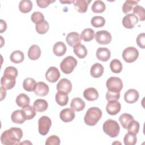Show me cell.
<instances>
[{"instance_id":"obj_1","label":"cell","mask_w":145,"mask_h":145,"mask_svg":"<svg viewBox=\"0 0 145 145\" xmlns=\"http://www.w3.org/2000/svg\"><path fill=\"white\" fill-rule=\"evenodd\" d=\"M23 136V131L20 128L11 127L4 131L1 137V141L3 144H20V140Z\"/></svg>"},{"instance_id":"obj_2","label":"cell","mask_w":145,"mask_h":145,"mask_svg":"<svg viewBox=\"0 0 145 145\" xmlns=\"http://www.w3.org/2000/svg\"><path fill=\"white\" fill-rule=\"evenodd\" d=\"M102 111L97 107L89 108L86 112L84 117V121L88 126H95L101 119Z\"/></svg>"},{"instance_id":"obj_3","label":"cell","mask_w":145,"mask_h":145,"mask_svg":"<svg viewBox=\"0 0 145 145\" xmlns=\"http://www.w3.org/2000/svg\"><path fill=\"white\" fill-rule=\"evenodd\" d=\"M104 132L111 138L118 136L120 131V127L118 122L113 120L108 119L103 124Z\"/></svg>"},{"instance_id":"obj_4","label":"cell","mask_w":145,"mask_h":145,"mask_svg":"<svg viewBox=\"0 0 145 145\" xmlns=\"http://www.w3.org/2000/svg\"><path fill=\"white\" fill-rule=\"evenodd\" d=\"M77 60L72 56H69L65 57L60 63L62 71L66 74H70L77 65Z\"/></svg>"},{"instance_id":"obj_5","label":"cell","mask_w":145,"mask_h":145,"mask_svg":"<svg viewBox=\"0 0 145 145\" xmlns=\"http://www.w3.org/2000/svg\"><path fill=\"white\" fill-rule=\"evenodd\" d=\"M106 86L108 91L118 93L120 92L123 88V83L122 80L118 77L111 76L106 82Z\"/></svg>"},{"instance_id":"obj_6","label":"cell","mask_w":145,"mask_h":145,"mask_svg":"<svg viewBox=\"0 0 145 145\" xmlns=\"http://www.w3.org/2000/svg\"><path fill=\"white\" fill-rule=\"evenodd\" d=\"M122 58L127 63H131L137 60L139 56V52L137 48L129 46L125 49L122 52Z\"/></svg>"},{"instance_id":"obj_7","label":"cell","mask_w":145,"mask_h":145,"mask_svg":"<svg viewBox=\"0 0 145 145\" xmlns=\"http://www.w3.org/2000/svg\"><path fill=\"white\" fill-rule=\"evenodd\" d=\"M52 126V121L48 116H43L38 121V129L39 133L42 135H46Z\"/></svg>"},{"instance_id":"obj_8","label":"cell","mask_w":145,"mask_h":145,"mask_svg":"<svg viewBox=\"0 0 145 145\" xmlns=\"http://www.w3.org/2000/svg\"><path fill=\"white\" fill-rule=\"evenodd\" d=\"M95 37L96 42L102 45L108 44L112 41L111 34L105 30H101L96 32L95 35Z\"/></svg>"},{"instance_id":"obj_9","label":"cell","mask_w":145,"mask_h":145,"mask_svg":"<svg viewBox=\"0 0 145 145\" xmlns=\"http://www.w3.org/2000/svg\"><path fill=\"white\" fill-rule=\"evenodd\" d=\"M138 17L133 14H126L122 19V25L127 29H132L138 22Z\"/></svg>"},{"instance_id":"obj_10","label":"cell","mask_w":145,"mask_h":145,"mask_svg":"<svg viewBox=\"0 0 145 145\" xmlns=\"http://www.w3.org/2000/svg\"><path fill=\"white\" fill-rule=\"evenodd\" d=\"M60 77V72L58 69L54 66L50 67L45 73L46 79L50 83H55Z\"/></svg>"},{"instance_id":"obj_11","label":"cell","mask_w":145,"mask_h":145,"mask_svg":"<svg viewBox=\"0 0 145 145\" xmlns=\"http://www.w3.org/2000/svg\"><path fill=\"white\" fill-rule=\"evenodd\" d=\"M56 88L58 91L69 93L72 90V84L69 79L63 78L58 82Z\"/></svg>"},{"instance_id":"obj_12","label":"cell","mask_w":145,"mask_h":145,"mask_svg":"<svg viewBox=\"0 0 145 145\" xmlns=\"http://www.w3.org/2000/svg\"><path fill=\"white\" fill-rule=\"evenodd\" d=\"M66 41L69 46L71 47H75V46L80 44V35L76 32H70L66 36Z\"/></svg>"},{"instance_id":"obj_13","label":"cell","mask_w":145,"mask_h":145,"mask_svg":"<svg viewBox=\"0 0 145 145\" xmlns=\"http://www.w3.org/2000/svg\"><path fill=\"white\" fill-rule=\"evenodd\" d=\"M75 114L74 110L71 108H65L62 109L59 113L61 120L64 122H69L72 121L75 118Z\"/></svg>"},{"instance_id":"obj_14","label":"cell","mask_w":145,"mask_h":145,"mask_svg":"<svg viewBox=\"0 0 145 145\" xmlns=\"http://www.w3.org/2000/svg\"><path fill=\"white\" fill-rule=\"evenodd\" d=\"M16 78L3 75L1 79V87L5 89H12L15 85Z\"/></svg>"},{"instance_id":"obj_15","label":"cell","mask_w":145,"mask_h":145,"mask_svg":"<svg viewBox=\"0 0 145 145\" xmlns=\"http://www.w3.org/2000/svg\"><path fill=\"white\" fill-rule=\"evenodd\" d=\"M121 108V105L118 101H108L106 106V110L110 115H116L120 112Z\"/></svg>"},{"instance_id":"obj_16","label":"cell","mask_w":145,"mask_h":145,"mask_svg":"<svg viewBox=\"0 0 145 145\" xmlns=\"http://www.w3.org/2000/svg\"><path fill=\"white\" fill-rule=\"evenodd\" d=\"M139 97V92L135 89L127 90L124 95L125 101L129 104H133L138 101Z\"/></svg>"},{"instance_id":"obj_17","label":"cell","mask_w":145,"mask_h":145,"mask_svg":"<svg viewBox=\"0 0 145 145\" xmlns=\"http://www.w3.org/2000/svg\"><path fill=\"white\" fill-rule=\"evenodd\" d=\"M49 91V86L42 82H39L36 83L34 92L35 95L39 96H45L48 95Z\"/></svg>"},{"instance_id":"obj_18","label":"cell","mask_w":145,"mask_h":145,"mask_svg":"<svg viewBox=\"0 0 145 145\" xmlns=\"http://www.w3.org/2000/svg\"><path fill=\"white\" fill-rule=\"evenodd\" d=\"M110 52L109 49L104 47L99 48L96 53L97 58L103 62L107 61L110 58Z\"/></svg>"},{"instance_id":"obj_19","label":"cell","mask_w":145,"mask_h":145,"mask_svg":"<svg viewBox=\"0 0 145 145\" xmlns=\"http://www.w3.org/2000/svg\"><path fill=\"white\" fill-rule=\"evenodd\" d=\"M83 96L87 100L93 101L98 99L99 93L96 89L93 87H90L84 91Z\"/></svg>"},{"instance_id":"obj_20","label":"cell","mask_w":145,"mask_h":145,"mask_svg":"<svg viewBox=\"0 0 145 145\" xmlns=\"http://www.w3.org/2000/svg\"><path fill=\"white\" fill-rule=\"evenodd\" d=\"M11 120L14 123L22 124L27 120L24 113L22 110H16L12 112L11 116Z\"/></svg>"},{"instance_id":"obj_21","label":"cell","mask_w":145,"mask_h":145,"mask_svg":"<svg viewBox=\"0 0 145 145\" xmlns=\"http://www.w3.org/2000/svg\"><path fill=\"white\" fill-rule=\"evenodd\" d=\"M91 0H75L74 1V5L76 10L80 13H84L87 11L89 3Z\"/></svg>"},{"instance_id":"obj_22","label":"cell","mask_w":145,"mask_h":145,"mask_svg":"<svg viewBox=\"0 0 145 145\" xmlns=\"http://www.w3.org/2000/svg\"><path fill=\"white\" fill-rule=\"evenodd\" d=\"M41 51L40 47L36 44L30 46L28 50V56L31 60H36L39 59L41 56Z\"/></svg>"},{"instance_id":"obj_23","label":"cell","mask_w":145,"mask_h":145,"mask_svg":"<svg viewBox=\"0 0 145 145\" xmlns=\"http://www.w3.org/2000/svg\"><path fill=\"white\" fill-rule=\"evenodd\" d=\"M104 72V67L103 66L99 63H96L93 64L90 69V74L91 75L95 78H98L102 76Z\"/></svg>"},{"instance_id":"obj_24","label":"cell","mask_w":145,"mask_h":145,"mask_svg":"<svg viewBox=\"0 0 145 145\" xmlns=\"http://www.w3.org/2000/svg\"><path fill=\"white\" fill-rule=\"evenodd\" d=\"M85 105V102L80 97H75L72 99L70 104L71 108L76 112H80L83 110Z\"/></svg>"},{"instance_id":"obj_25","label":"cell","mask_w":145,"mask_h":145,"mask_svg":"<svg viewBox=\"0 0 145 145\" xmlns=\"http://www.w3.org/2000/svg\"><path fill=\"white\" fill-rule=\"evenodd\" d=\"M67 48L66 45L62 41L57 42L53 45V52L54 54L57 56H62L66 52Z\"/></svg>"},{"instance_id":"obj_26","label":"cell","mask_w":145,"mask_h":145,"mask_svg":"<svg viewBox=\"0 0 145 145\" xmlns=\"http://www.w3.org/2000/svg\"><path fill=\"white\" fill-rule=\"evenodd\" d=\"M33 106L36 112H43L47 109L48 104L45 100L38 99L34 101Z\"/></svg>"},{"instance_id":"obj_27","label":"cell","mask_w":145,"mask_h":145,"mask_svg":"<svg viewBox=\"0 0 145 145\" xmlns=\"http://www.w3.org/2000/svg\"><path fill=\"white\" fill-rule=\"evenodd\" d=\"M56 101L60 106H65L67 105L69 101L67 93L58 91L56 94Z\"/></svg>"},{"instance_id":"obj_28","label":"cell","mask_w":145,"mask_h":145,"mask_svg":"<svg viewBox=\"0 0 145 145\" xmlns=\"http://www.w3.org/2000/svg\"><path fill=\"white\" fill-rule=\"evenodd\" d=\"M29 97L25 93H20L16 98V104L21 108L25 107L29 104Z\"/></svg>"},{"instance_id":"obj_29","label":"cell","mask_w":145,"mask_h":145,"mask_svg":"<svg viewBox=\"0 0 145 145\" xmlns=\"http://www.w3.org/2000/svg\"><path fill=\"white\" fill-rule=\"evenodd\" d=\"M10 59L11 61L14 63H19L23 61L24 55L20 50H15L11 54Z\"/></svg>"},{"instance_id":"obj_30","label":"cell","mask_w":145,"mask_h":145,"mask_svg":"<svg viewBox=\"0 0 145 145\" xmlns=\"http://www.w3.org/2000/svg\"><path fill=\"white\" fill-rule=\"evenodd\" d=\"M32 7V2L30 0H22L20 2L19 5V9L23 13L30 12Z\"/></svg>"},{"instance_id":"obj_31","label":"cell","mask_w":145,"mask_h":145,"mask_svg":"<svg viewBox=\"0 0 145 145\" xmlns=\"http://www.w3.org/2000/svg\"><path fill=\"white\" fill-rule=\"evenodd\" d=\"M95 37L94 31L91 28H86L84 29L80 34L81 39L83 40L86 42L91 41Z\"/></svg>"},{"instance_id":"obj_32","label":"cell","mask_w":145,"mask_h":145,"mask_svg":"<svg viewBox=\"0 0 145 145\" xmlns=\"http://www.w3.org/2000/svg\"><path fill=\"white\" fill-rule=\"evenodd\" d=\"M75 54L79 58H84L87 54V50L84 45L79 44L74 47L73 49Z\"/></svg>"},{"instance_id":"obj_33","label":"cell","mask_w":145,"mask_h":145,"mask_svg":"<svg viewBox=\"0 0 145 145\" xmlns=\"http://www.w3.org/2000/svg\"><path fill=\"white\" fill-rule=\"evenodd\" d=\"M36 83H37L33 78H27L24 80L23 83V88L27 91H34Z\"/></svg>"},{"instance_id":"obj_34","label":"cell","mask_w":145,"mask_h":145,"mask_svg":"<svg viewBox=\"0 0 145 145\" xmlns=\"http://www.w3.org/2000/svg\"><path fill=\"white\" fill-rule=\"evenodd\" d=\"M49 28V25L47 21L43 20L37 23L35 25V29L36 32L41 35L46 33Z\"/></svg>"},{"instance_id":"obj_35","label":"cell","mask_w":145,"mask_h":145,"mask_svg":"<svg viewBox=\"0 0 145 145\" xmlns=\"http://www.w3.org/2000/svg\"><path fill=\"white\" fill-rule=\"evenodd\" d=\"M134 120L133 116L129 113H123L119 117V121L124 129H126L128 124Z\"/></svg>"},{"instance_id":"obj_36","label":"cell","mask_w":145,"mask_h":145,"mask_svg":"<svg viewBox=\"0 0 145 145\" xmlns=\"http://www.w3.org/2000/svg\"><path fill=\"white\" fill-rule=\"evenodd\" d=\"M105 5L102 1L97 0L93 2L91 9L95 13H101L105 11Z\"/></svg>"},{"instance_id":"obj_37","label":"cell","mask_w":145,"mask_h":145,"mask_svg":"<svg viewBox=\"0 0 145 145\" xmlns=\"http://www.w3.org/2000/svg\"><path fill=\"white\" fill-rule=\"evenodd\" d=\"M139 1H131L127 0L125 2L122 6V11L125 14H129L130 12L133 11L134 7L137 5V3Z\"/></svg>"},{"instance_id":"obj_38","label":"cell","mask_w":145,"mask_h":145,"mask_svg":"<svg viewBox=\"0 0 145 145\" xmlns=\"http://www.w3.org/2000/svg\"><path fill=\"white\" fill-rule=\"evenodd\" d=\"M109 66L111 71L114 73H120L122 70V64L117 59H113L110 62Z\"/></svg>"},{"instance_id":"obj_39","label":"cell","mask_w":145,"mask_h":145,"mask_svg":"<svg viewBox=\"0 0 145 145\" xmlns=\"http://www.w3.org/2000/svg\"><path fill=\"white\" fill-rule=\"evenodd\" d=\"M22 110L24 113L25 116L27 120H31L35 117L36 116V110L33 108L29 105L22 108Z\"/></svg>"},{"instance_id":"obj_40","label":"cell","mask_w":145,"mask_h":145,"mask_svg":"<svg viewBox=\"0 0 145 145\" xmlns=\"http://www.w3.org/2000/svg\"><path fill=\"white\" fill-rule=\"evenodd\" d=\"M132 11L133 14L135 15L140 21H144L145 20L144 8L142 6L137 5L134 7Z\"/></svg>"},{"instance_id":"obj_41","label":"cell","mask_w":145,"mask_h":145,"mask_svg":"<svg viewBox=\"0 0 145 145\" xmlns=\"http://www.w3.org/2000/svg\"><path fill=\"white\" fill-rule=\"evenodd\" d=\"M139 127H140V125L139 122L134 120L128 124L126 129H127L128 133H131L132 134L136 135L139 132Z\"/></svg>"},{"instance_id":"obj_42","label":"cell","mask_w":145,"mask_h":145,"mask_svg":"<svg viewBox=\"0 0 145 145\" xmlns=\"http://www.w3.org/2000/svg\"><path fill=\"white\" fill-rule=\"evenodd\" d=\"M91 23L92 25L95 28L102 27L104 25L105 23V20L103 16H95L92 18L91 20Z\"/></svg>"},{"instance_id":"obj_43","label":"cell","mask_w":145,"mask_h":145,"mask_svg":"<svg viewBox=\"0 0 145 145\" xmlns=\"http://www.w3.org/2000/svg\"><path fill=\"white\" fill-rule=\"evenodd\" d=\"M137 140L136 135L131 133H127L123 138V142L125 145H134L136 144Z\"/></svg>"},{"instance_id":"obj_44","label":"cell","mask_w":145,"mask_h":145,"mask_svg":"<svg viewBox=\"0 0 145 145\" xmlns=\"http://www.w3.org/2000/svg\"><path fill=\"white\" fill-rule=\"evenodd\" d=\"M18 72L17 69L13 66H8L7 67L5 70H4V73L3 75L12 76L14 78H16L18 76Z\"/></svg>"},{"instance_id":"obj_45","label":"cell","mask_w":145,"mask_h":145,"mask_svg":"<svg viewBox=\"0 0 145 145\" xmlns=\"http://www.w3.org/2000/svg\"><path fill=\"white\" fill-rule=\"evenodd\" d=\"M31 20L36 24L44 20V16L43 14L39 11L34 12L31 15Z\"/></svg>"},{"instance_id":"obj_46","label":"cell","mask_w":145,"mask_h":145,"mask_svg":"<svg viewBox=\"0 0 145 145\" xmlns=\"http://www.w3.org/2000/svg\"><path fill=\"white\" fill-rule=\"evenodd\" d=\"M60 139L57 135H51L49 137L45 142L46 145H59L60 144Z\"/></svg>"},{"instance_id":"obj_47","label":"cell","mask_w":145,"mask_h":145,"mask_svg":"<svg viewBox=\"0 0 145 145\" xmlns=\"http://www.w3.org/2000/svg\"><path fill=\"white\" fill-rule=\"evenodd\" d=\"M120 97V93H115L108 91L106 93V99L108 101H117Z\"/></svg>"},{"instance_id":"obj_48","label":"cell","mask_w":145,"mask_h":145,"mask_svg":"<svg viewBox=\"0 0 145 145\" xmlns=\"http://www.w3.org/2000/svg\"><path fill=\"white\" fill-rule=\"evenodd\" d=\"M137 44L138 46L142 49L145 48V33H141L137 37Z\"/></svg>"},{"instance_id":"obj_49","label":"cell","mask_w":145,"mask_h":145,"mask_svg":"<svg viewBox=\"0 0 145 145\" xmlns=\"http://www.w3.org/2000/svg\"><path fill=\"white\" fill-rule=\"evenodd\" d=\"M55 2V1H50V0H37L36 3L37 6L41 8H45L48 7L51 3Z\"/></svg>"},{"instance_id":"obj_50","label":"cell","mask_w":145,"mask_h":145,"mask_svg":"<svg viewBox=\"0 0 145 145\" xmlns=\"http://www.w3.org/2000/svg\"><path fill=\"white\" fill-rule=\"evenodd\" d=\"M7 28V24L5 21H4L3 20L1 19V31L0 32L1 33H3L4 31H5L6 30Z\"/></svg>"},{"instance_id":"obj_51","label":"cell","mask_w":145,"mask_h":145,"mask_svg":"<svg viewBox=\"0 0 145 145\" xmlns=\"http://www.w3.org/2000/svg\"><path fill=\"white\" fill-rule=\"evenodd\" d=\"M0 90H1V101H2L6 97V89L3 88L2 87H1Z\"/></svg>"},{"instance_id":"obj_52","label":"cell","mask_w":145,"mask_h":145,"mask_svg":"<svg viewBox=\"0 0 145 145\" xmlns=\"http://www.w3.org/2000/svg\"><path fill=\"white\" fill-rule=\"evenodd\" d=\"M61 3H73V2H74V1H60Z\"/></svg>"}]
</instances>
